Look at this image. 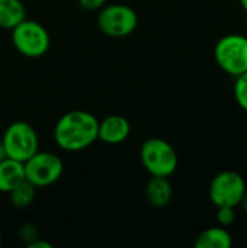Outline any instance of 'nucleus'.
<instances>
[{
  "label": "nucleus",
  "mask_w": 247,
  "mask_h": 248,
  "mask_svg": "<svg viewBox=\"0 0 247 248\" xmlns=\"http://www.w3.org/2000/svg\"><path fill=\"white\" fill-rule=\"evenodd\" d=\"M131 134V124L125 116L121 115H109L99 121L98 126V140L116 145L124 142Z\"/></svg>",
  "instance_id": "obj_9"
},
{
  "label": "nucleus",
  "mask_w": 247,
  "mask_h": 248,
  "mask_svg": "<svg viewBox=\"0 0 247 248\" xmlns=\"http://www.w3.org/2000/svg\"><path fill=\"white\" fill-rule=\"evenodd\" d=\"M12 44L20 55L39 58L48 52L51 38L44 25L36 20L23 19L12 29Z\"/></svg>",
  "instance_id": "obj_3"
},
{
  "label": "nucleus",
  "mask_w": 247,
  "mask_h": 248,
  "mask_svg": "<svg viewBox=\"0 0 247 248\" xmlns=\"http://www.w3.org/2000/svg\"><path fill=\"white\" fill-rule=\"evenodd\" d=\"M25 180L38 187H47L60 180L64 171V163L60 155L48 151H36L23 163Z\"/></svg>",
  "instance_id": "obj_7"
},
{
  "label": "nucleus",
  "mask_w": 247,
  "mask_h": 248,
  "mask_svg": "<svg viewBox=\"0 0 247 248\" xmlns=\"http://www.w3.org/2000/svg\"><path fill=\"white\" fill-rule=\"evenodd\" d=\"M25 180L23 163L6 157L0 161V192L9 193L13 187Z\"/></svg>",
  "instance_id": "obj_11"
},
{
  "label": "nucleus",
  "mask_w": 247,
  "mask_h": 248,
  "mask_svg": "<svg viewBox=\"0 0 247 248\" xmlns=\"http://www.w3.org/2000/svg\"><path fill=\"white\" fill-rule=\"evenodd\" d=\"M240 4H242V7L245 9V12L247 13V0H240Z\"/></svg>",
  "instance_id": "obj_22"
},
{
  "label": "nucleus",
  "mask_w": 247,
  "mask_h": 248,
  "mask_svg": "<svg viewBox=\"0 0 247 248\" xmlns=\"http://www.w3.org/2000/svg\"><path fill=\"white\" fill-rule=\"evenodd\" d=\"M98 28L102 33L111 38H124L131 35L138 26L135 10L122 3L105 4L99 9L96 17Z\"/></svg>",
  "instance_id": "obj_5"
},
{
  "label": "nucleus",
  "mask_w": 247,
  "mask_h": 248,
  "mask_svg": "<svg viewBox=\"0 0 247 248\" xmlns=\"http://www.w3.org/2000/svg\"><path fill=\"white\" fill-rule=\"evenodd\" d=\"M217 65L230 76H240L247 71V36L240 33L224 35L214 48Z\"/></svg>",
  "instance_id": "obj_6"
},
{
  "label": "nucleus",
  "mask_w": 247,
  "mask_h": 248,
  "mask_svg": "<svg viewBox=\"0 0 247 248\" xmlns=\"http://www.w3.org/2000/svg\"><path fill=\"white\" fill-rule=\"evenodd\" d=\"M246 183L242 174L226 170L214 176L210 183V199L215 208L218 206H231L236 208L240 205V201L246 192Z\"/></svg>",
  "instance_id": "obj_8"
},
{
  "label": "nucleus",
  "mask_w": 247,
  "mask_h": 248,
  "mask_svg": "<svg viewBox=\"0 0 247 248\" xmlns=\"http://www.w3.org/2000/svg\"><path fill=\"white\" fill-rule=\"evenodd\" d=\"M26 19V9L22 0H0V28L12 31Z\"/></svg>",
  "instance_id": "obj_13"
},
{
  "label": "nucleus",
  "mask_w": 247,
  "mask_h": 248,
  "mask_svg": "<svg viewBox=\"0 0 247 248\" xmlns=\"http://www.w3.org/2000/svg\"><path fill=\"white\" fill-rule=\"evenodd\" d=\"M77 1L83 9H86L89 12H95V10H99L100 7H103L108 0H77Z\"/></svg>",
  "instance_id": "obj_18"
},
{
  "label": "nucleus",
  "mask_w": 247,
  "mask_h": 248,
  "mask_svg": "<svg viewBox=\"0 0 247 248\" xmlns=\"http://www.w3.org/2000/svg\"><path fill=\"white\" fill-rule=\"evenodd\" d=\"M234 99H236L237 105L247 112V71L236 77Z\"/></svg>",
  "instance_id": "obj_15"
},
{
  "label": "nucleus",
  "mask_w": 247,
  "mask_h": 248,
  "mask_svg": "<svg viewBox=\"0 0 247 248\" xmlns=\"http://www.w3.org/2000/svg\"><path fill=\"white\" fill-rule=\"evenodd\" d=\"M28 247L29 248H51V244H49L48 241H41L39 238H36L35 241L29 243V244H28Z\"/></svg>",
  "instance_id": "obj_19"
},
{
  "label": "nucleus",
  "mask_w": 247,
  "mask_h": 248,
  "mask_svg": "<svg viewBox=\"0 0 247 248\" xmlns=\"http://www.w3.org/2000/svg\"><path fill=\"white\" fill-rule=\"evenodd\" d=\"M172 185L169 177L151 176L146 186V199L153 208H165L172 201Z\"/></svg>",
  "instance_id": "obj_10"
},
{
  "label": "nucleus",
  "mask_w": 247,
  "mask_h": 248,
  "mask_svg": "<svg viewBox=\"0 0 247 248\" xmlns=\"http://www.w3.org/2000/svg\"><path fill=\"white\" fill-rule=\"evenodd\" d=\"M6 158V151H4V147H3V142L0 140V161Z\"/></svg>",
  "instance_id": "obj_21"
},
{
  "label": "nucleus",
  "mask_w": 247,
  "mask_h": 248,
  "mask_svg": "<svg viewBox=\"0 0 247 248\" xmlns=\"http://www.w3.org/2000/svg\"><path fill=\"white\" fill-rule=\"evenodd\" d=\"M20 237H22V240L28 241V244L35 241L36 238H39L38 237V231L32 225H29V224H26V225H23L20 228Z\"/></svg>",
  "instance_id": "obj_17"
},
{
  "label": "nucleus",
  "mask_w": 247,
  "mask_h": 248,
  "mask_svg": "<svg viewBox=\"0 0 247 248\" xmlns=\"http://www.w3.org/2000/svg\"><path fill=\"white\" fill-rule=\"evenodd\" d=\"M194 246L195 248H231L233 237L226 227H211L197 237Z\"/></svg>",
  "instance_id": "obj_12"
},
{
  "label": "nucleus",
  "mask_w": 247,
  "mask_h": 248,
  "mask_svg": "<svg viewBox=\"0 0 247 248\" xmlns=\"http://www.w3.org/2000/svg\"><path fill=\"white\" fill-rule=\"evenodd\" d=\"M240 206H242L243 212L247 215V189L246 192H245V195H243V198H242V201H240Z\"/></svg>",
  "instance_id": "obj_20"
},
{
  "label": "nucleus",
  "mask_w": 247,
  "mask_h": 248,
  "mask_svg": "<svg viewBox=\"0 0 247 248\" xmlns=\"http://www.w3.org/2000/svg\"><path fill=\"white\" fill-rule=\"evenodd\" d=\"M140 160L150 176L170 177L179 164L176 150L166 140L150 138L140 148Z\"/></svg>",
  "instance_id": "obj_2"
},
{
  "label": "nucleus",
  "mask_w": 247,
  "mask_h": 248,
  "mask_svg": "<svg viewBox=\"0 0 247 248\" xmlns=\"http://www.w3.org/2000/svg\"><path fill=\"white\" fill-rule=\"evenodd\" d=\"M217 221L221 227H230L236 221V211L231 206H218L217 208Z\"/></svg>",
  "instance_id": "obj_16"
},
{
  "label": "nucleus",
  "mask_w": 247,
  "mask_h": 248,
  "mask_svg": "<svg viewBox=\"0 0 247 248\" xmlns=\"http://www.w3.org/2000/svg\"><path fill=\"white\" fill-rule=\"evenodd\" d=\"M7 195H9L10 202H12L13 206L26 208L33 202V199L36 196V187L33 185H31L28 180H23L16 187H13Z\"/></svg>",
  "instance_id": "obj_14"
},
{
  "label": "nucleus",
  "mask_w": 247,
  "mask_h": 248,
  "mask_svg": "<svg viewBox=\"0 0 247 248\" xmlns=\"http://www.w3.org/2000/svg\"><path fill=\"white\" fill-rule=\"evenodd\" d=\"M1 244H3V234H1V231H0V247H1Z\"/></svg>",
  "instance_id": "obj_23"
},
{
  "label": "nucleus",
  "mask_w": 247,
  "mask_h": 248,
  "mask_svg": "<svg viewBox=\"0 0 247 248\" xmlns=\"http://www.w3.org/2000/svg\"><path fill=\"white\" fill-rule=\"evenodd\" d=\"M98 118L87 110H70L54 126V141L63 151L77 153L98 141Z\"/></svg>",
  "instance_id": "obj_1"
},
{
  "label": "nucleus",
  "mask_w": 247,
  "mask_h": 248,
  "mask_svg": "<svg viewBox=\"0 0 247 248\" xmlns=\"http://www.w3.org/2000/svg\"><path fill=\"white\" fill-rule=\"evenodd\" d=\"M1 142L6 157L25 163L39 150V138L32 125L25 121L12 122L3 132Z\"/></svg>",
  "instance_id": "obj_4"
}]
</instances>
